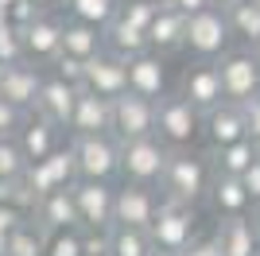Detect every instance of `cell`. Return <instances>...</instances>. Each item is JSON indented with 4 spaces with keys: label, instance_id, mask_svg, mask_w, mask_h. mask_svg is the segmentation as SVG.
Wrapping results in <instances>:
<instances>
[{
    "label": "cell",
    "instance_id": "cell-1",
    "mask_svg": "<svg viewBox=\"0 0 260 256\" xmlns=\"http://www.w3.org/2000/svg\"><path fill=\"white\" fill-rule=\"evenodd\" d=\"M210 179H214L210 155H194V151H186V148H175L171 159H167V171H163L159 190L167 194V198L198 206L210 194Z\"/></svg>",
    "mask_w": 260,
    "mask_h": 256
},
{
    "label": "cell",
    "instance_id": "cell-2",
    "mask_svg": "<svg viewBox=\"0 0 260 256\" xmlns=\"http://www.w3.org/2000/svg\"><path fill=\"white\" fill-rule=\"evenodd\" d=\"M171 144L152 132V136H136V140H120V175L128 182H144V186H159L167 159H171Z\"/></svg>",
    "mask_w": 260,
    "mask_h": 256
},
{
    "label": "cell",
    "instance_id": "cell-3",
    "mask_svg": "<svg viewBox=\"0 0 260 256\" xmlns=\"http://www.w3.org/2000/svg\"><path fill=\"white\" fill-rule=\"evenodd\" d=\"M194 237H198V213H194V206L163 194L159 213H155V221H152V241H155V248L179 256L190 241H194Z\"/></svg>",
    "mask_w": 260,
    "mask_h": 256
},
{
    "label": "cell",
    "instance_id": "cell-4",
    "mask_svg": "<svg viewBox=\"0 0 260 256\" xmlns=\"http://www.w3.org/2000/svg\"><path fill=\"white\" fill-rule=\"evenodd\" d=\"M155 132L171 148H190L194 136L202 132V109H194L190 97L183 93H163L155 101Z\"/></svg>",
    "mask_w": 260,
    "mask_h": 256
},
{
    "label": "cell",
    "instance_id": "cell-5",
    "mask_svg": "<svg viewBox=\"0 0 260 256\" xmlns=\"http://www.w3.org/2000/svg\"><path fill=\"white\" fill-rule=\"evenodd\" d=\"M229 39H233V27H229L225 8H210L186 16V51L194 58H221L229 51Z\"/></svg>",
    "mask_w": 260,
    "mask_h": 256
},
{
    "label": "cell",
    "instance_id": "cell-6",
    "mask_svg": "<svg viewBox=\"0 0 260 256\" xmlns=\"http://www.w3.org/2000/svg\"><path fill=\"white\" fill-rule=\"evenodd\" d=\"M74 159H78V179L113 182L120 175V140L113 132L74 136Z\"/></svg>",
    "mask_w": 260,
    "mask_h": 256
},
{
    "label": "cell",
    "instance_id": "cell-7",
    "mask_svg": "<svg viewBox=\"0 0 260 256\" xmlns=\"http://www.w3.org/2000/svg\"><path fill=\"white\" fill-rule=\"evenodd\" d=\"M217 70H221V85H225L229 101H245V97L260 93V54H256V47L225 51L217 58Z\"/></svg>",
    "mask_w": 260,
    "mask_h": 256
},
{
    "label": "cell",
    "instance_id": "cell-8",
    "mask_svg": "<svg viewBox=\"0 0 260 256\" xmlns=\"http://www.w3.org/2000/svg\"><path fill=\"white\" fill-rule=\"evenodd\" d=\"M23 182L31 186L35 202H39L43 194L58 190V186H74V182H78L74 144H62L54 155H47V159H39V163H27V167H23Z\"/></svg>",
    "mask_w": 260,
    "mask_h": 256
},
{
    "label": "cell",
    "instance_id": "cell-9",
    "mask_svg": "<svg viewBox=\"0 0 260 256\" xmlns=\"http://www.w3.org/2000/svg\"><path fill=\"white\" fill-rule=\"evenodd\" d=\"M74 202L82 213V229H113V221H117V186L113 182L78 179Z\"/></svg>",
    "mask_w": 260,
    "mask_h": 256
},
{
    "label": "cell",
    "instance_id": "cell-10",
    "mask_svg": "<svg viewBox=\"0 0 260 256\" xmlns=\"http://www.w3.org/2000/svg\"><path fill=\"white\" fill-rule=\"evenodd\" d=\"M179 93L190 97V105L210 113L214 105L229 101L225 85H221V70H217V58H198L194 66H186L183 78H179Z\"/></svg>",
    "mask_w": 260,
    "mask_h": 256
},
{
    "label": "cell",
    "instance_id": "cell-11",
    "mask_svg": "<svg viewBox=\"0 0 260 256\" xmlns=\"http://www.w3.org/2000/svg\"><path fill=\"white\" fill-rule=\"evenodd\" d=\"M155 132V101L124 89L120 97H113V136L117 140H136Z\"/></svg>",
    "mask_w": 260,
    "mask_h": 256
},
{
    "label": "cell",
    "instance_id": "cell-12",
    "mask_svg": "<svg viewBox=\"0 0 260 256\" xmlns=\"http://www.w3.org/2000/svg\"><path fill=\"white\" fill-rule=\"evenodd\" d=\"M163 194L159 186H144V182H128L117 186V221L113 225H136V229H152L155 213H159Z\"/></svg>",
    "mask_w": 260,
    "mask_h": 256
},
{
    "label": "cell",
    "instance_id": "cell-13",
    "mask_svg": "<svg viewBox=\"0 0 260 256\" xmlns=\"http://www.w3.org/2000/svg\"><path fill=\"white\" fill-rule=\"evenodd\" d=\"M62 27H66V20L54 16V12H39L27 27H20L27 58H31V62H54V58L62 54Z\"/></svg>",
    "mask_w": 260,
    "mask_h": 256
},
{
    "label": "cell",
    "instance_id": "cell-14",
    "mask_svg": "<svg viewBox=\"0 0 260 256\" xmlns=\"http://www.w3.org/2000/svg\"><path fill=\"white\" fill-rule=\"evenodd\" d=\"M82 89H93V93H101V97H120L124 89H128V62L120 58V54H113V51H101V54H93L86 62V85Z\"/></svg>",
    "mask_w": 260,
    "mask_h": 256
},
{
    "label": "cell",
    "instance_id": "cell-15",
    "mask_svg": "<svg viewBox=\"0 0 260 256\" xmlns=\"http://www.w3.org/2000/svg\"><path fill=\"white\" fill-rule=\"evenodd\" d=\"M78 93H82V85L66 82V78H58V74L51 70V74H43L35 113H43V117H51L54 124L70 128V117H74V105H78Z\"/></svg>",
    "mask_w": 260,
    "mask_h": 256
},
{
    "label": "cell",
    "instance_id": "cell-16",
    "mask_svg": "<svg viewBox=\"0 0 260 256\" xmlns=\"http://www.w3.org/2000/svg\"><path fill=\"white\" fill-rule=\"evenodd\" d=\"M202 132H206L210 148L245 140V136H249V124H245L241 101H221V105H214L210 113H202Z\"/></svg>",
    "mask_w": 260,
    "mask_h": 256
},
{
    "label": "cell",
    "instance_id": "cell-17",
    "mask_svg": "<svg viewBox=\"0 0 260 256\" xmlns=\"http://www.w3.org/2000/svg\"><path fill=\"white\" fill-rule=\"evenodd\" d=\"M16 140H20L27 163H39V159H47V155H54V151L62 148V124H54L51 117H43V113L31 109V117H27V124L20 128Z\"/></svg>",
    "mask_w": 260,
    "mask_h": 256
},
{
    "label": "cell",
    "instance_id": "cell-18",
    "mask_svg": "<svg viewBox=\"0 0 260 256\" xmlns=\"http://www.w3.org/2000/svg\"><path fill=\"white\" fill-rule=\"evenodd\" d=\"M31 217L43 229H82V213H78V202H74V186H58V190L43 194L35 202Z\"/></svg>",
    "mask_w": 260,
    "mask_h": 256
},
{
    "label": "cell",
    "instance_id": "cell-19",
    "mask_svg": "<svg viewBox=\"0 0 260 256\" xmlns=\"http://www.w3.org/2000/svg\"><path fill=\"white\" fill-rule=\"evenodd\" d=\"M39 85H43V70L31 62V58H23V62H12L0 78V97H8L12 105L20 109H35L39 101Z\"/></svg>",
    "mask_w": 260,
    "mask_h": 256
},
{
    "label": "cell",
    "instance_id": "cell-20",
    "mask_svg": "<svg viewBox=\"0 0 260 256\" xmlns=\"http://www.w3.org/2000/svg\"><path fill=\"white\" fill-rule=\"evenodd\" d=\"M93 132H113V101L93 89H82L70 117V136H93Z\"/></svg>",
    "mask_w": 260,
    "mask_h": 256
},
{
    "label": "cell",
    "instance_id": "cell-21",
    "mask_svg": "<svg viewBox=\"0 0 260 256\" xmlns=\"http://www.w3.org/2000/svg\"><path fill=\"white\" fill-rule=\"evenodd\" d=\"M148 39H152V51L155 54H179L186 51V16L175 4H163L159 12H155L152 27H148Z\"/></svg>",
    "mask_w": 260,
    "mask_h": 256
},
{
    "label": "cell",
    "instance_id": "cell-22",
    "mask_svg": "<svg viewBox=\"0 0 260 256\" xmlns=\"http://www.w3.org/2000/svg\"><path fill=\"white\" fill-rule=\"evenodd\" d=\"M128 89L140 97H152L159 101L167 93V70H163V54L144 51L136 58H128Z\"/></svg>",
    "mask_w": 260,
    "mask_h": 256
},
{
    "label": "cell",
    "instance_id": "cell-23",
    "mask_svg": "<svg viewBox=\"0 0 260 256\" xmlns=\"http://www.w3.org/2000/svg\"><path fill=\"white\" fill-rule=\"evenodd\" d=\"M210 202H214L217 217H241V213H249L256 206L241 175H217V171L210 179Z\"/></svg>",
    "mask_w": 260,
    "mask_h": 256
},
{
    "label": "cell",
    "instance_id": "cell-24",
    "mask_svg": "<svg viewBox=\"0 0 260 256\" xmlns=\"http://www.w3.org/2000/svg\"><path fill=\"white\" fill-rule=\"evenodd\" d=\"M217 245L225 256H256L260 252V229L252 221L249 213H241V217H221L217 221Z\"/></svg>",
    "mask_w": 260,
    "mask_h": 256
},
{
    "label": "cell",
    "instance_id": "cell-25",
    "mask_svg": "<svg viewBox=\"0 0 260 256\" xmlns=\"http://www.w3.org/2000/svg\"><path fill=\"white\" fill-rule=\"evenodd\" d=\"M256 159H260V144L252 136L237 140V144H221V148L210 151V167L217 175H245Z\"/></svg>",
    "mask_w": 260,
    "mask_h": 256
},
{
    "label": "cell",
    "instance_id": "cell-26",
    "mask_svg": "<svg viewBox=\"0 0 260 256\" xmlns=\"http://www.w3.org/2000/svg\"><path fill=\"white\" fill-rule=\"evenodd\" d=\"M62 51L78 54V58H93V54H101V51H105V27L70 16L66 27H62Z\"/></svg>",
    "mask_w": 260,
    "mask_h": 256
},
{
    "label": "cell",
    "instance_id": "cell-27",
    "mask_svg": "<svg viewBox=\"0 0 260 256\" xmlns=\"http://www.w3.org/2000/svg\"><path fill=\"white\" fill-rule=\"evenodd\" d=\"M105 51L120 54V58L128 62V58H136V54L152 51V39H148L144 27H132V23H124V20L113 16V23H105Z\"/></svg>",
    "mask_w": 260,
    "mask_h": 256
},
{
    "label": "cell",
    "instance_id": "cell-28",
    "mask_svg": "<svg viewBox=\"0 0 260 256\" xmlns=\"http://www.w3.org/2000/svg\"><path fill=\"white\" fill-rule=\"evenodd\" d=\"M233 39H241V47H260V4L256 0H237L225 8Z\"/></svg>",
    "mask_w": 260,
    "mask_h": 256
},
{
    "label": "cell",
    "instance_id": "cell-29",
    "mask_svg": "<svg viewBox=\"0 0 260 256\" xmlns=\"http://www.w3.org/2000/svg\"><path fill=\"white\" fill-rule=\"evenodd\" d=\"M113 256H155L152 229H136V225H113Z\"/></svg>",
    "mask_w": 260,
    "mask_h": 256
},
{
    "label": "cell",
    "instance_id": "cell-30",
    "mask_svg": "<svg viewBox=\"0 0 260 256\" xmlns=\"http://www.w3.org/2000/svg\"><path fill=\"white\" fill-rule=\"evenodd\" d=\"M47 237H51V229H43L35 217H23V225L12 233L4 256H47Z\"/></svg>",
    "mask_w": 260,
    "mask_h": 256
},
{
    "label": "cell",
    "instance_id": "cell-31",
    "mask_svg": "<svg viewBox=\"0 0 260 256\" xmlns=\"http://www.w3.org/2000/svg\"><path fill=\"white\" fill-rule=\"evenodd\" d=\"M120 0H66V12L74 16V20H86V23H98V27H105V23H113V16H117Z\"/></svg>",
    "mask_w": 260,
    "mask_h": 256
},
{
    "label": "cell",
    "instance_id": "cell-32",
    "mask_svg": "<svg viewBox=\"0 0 260 256\" xmlns=\"http://www.w3.org/2000/svg\"><path fill=\"white\" fill-rule=\"evenodd\" d=\"M159 8H163V4H155V0H120L117 20H124V23H132V27H144V31H148Z\"/></svg>",
    "mask_w": 260,
    "mask_h": 256
},
{
    "label": "cell",
    "instance_id": "cell-33",
    "mask_svg": "<svg viewBox=\"0 0 260 256\" xmlns=\"http://www.w3.org/2000/svg\"><path fill=\"white\" fill-rule=\"evenodd\" d=\"M47 256H86L82 229H54L47 237Z\"/></svg>",
    "mask_w": 260,
    "mask_h": 256
},
{
    "label": "cell",
    "instance_id": "cell-34",
    "mask_svg": "<svg viewBox=\"0 0 260 256\" xmlns=\"http://www.w3.org/2000/svg\"><path fill=\"white\" fill-rule=\"evenodd\" d=\"M27 58V47H23V31L16 23H0V62L12 66V62H23Z\"/></svg>",
    "mask_w": 260,
    "mask_h": 256
},
{
    "label": "cell",
    "instance_id": "cell-35",
    "mask_svg": "<svg viewBox=\"0 0 260 256\" xmlns=\"http://www.w3.org/2000/svg\"><path fill=\"white\" fill-rule=\"evenodd\" d=\"M23 167H27V155H23L20 140L16 136H0V179L23 175Z\"/></svg>",
    "mask_w": 260,
    "mask_h": 256
},
{
    "label": "cell",
    "instance_id": "cell-36",
    "mask_svg": "<svg viewBox=\"0 0 260 256\" xmlns=\"http://www.w3.org/2000/svg\"><path fill=\"white\" fill-rule=\"evenodd\" d=\"M27 117H31V109H20V105H12L8 97H0V136H20Z\"/></svg>",
    "mask_w": 260,
    "mask_h": 256
},
{
    "label": "cell",
    "instance_id": "cell-37",
    "mask_svg": "<svg viewBox=\"0 0 260 256\" xmlns=\"http://www.w3.org/2000/svg\"><path fill=\"white\" fill-rule=\"evenodd\" d=\"M86 62H89V58H78V54H66L62 51L51 62V70L58 78H66V82H74V85H86Z\"/></svg>",
    "mask_w": 260,
    "mask_h": 256
},
{
    "label": "cell",
    "instance_id": "cell-38",
    "mask_svg": "<svg viewBox=\"0 0 260 256\" xmlns=\"http://www.w3.org/2000/svg\"><path fill=\"white\" fill-rule=\"evenodd\" d=\"M23 217H27V210L0 202V256L8 252V241H12V233H16V229L23 225Z\"/></svg>",
    "mask_w": 260,
    "mask_h": 256
},
{
    "label": "cell",
    "instance_id": "cell-39",
    "mask_svg": "<svg viewBox=\"0 0 260 256\" xmlns=\"http://www.w3.org/2000/svg\"><path fill=\"white\" fill-rule=\"evenodd\" d=\"M82 241H86V256H113L109 229H82Z\"/></svg>",
    "mask_w": 260,
    "mask_h": 256
},
{
    "label": "cell",
    "instance_id": "cell-40",
    "mask_svg": "<svg viewBox=\"0 0 260 256\" xmlns=\"http://www.w3.org/2000/svg\"><path fill=\"white\" fill-rule=\"evenodd\" d=\"M35 16H39V4H35V0H12V8H8V23H16V27H27Z\"/></svg>",
    "mask_w": 260,
    "mask_h": 256
},
{
    "label": "cell",
    "instance_id": "cell-41",
    "mask_svg": "<svg viewBox=\"0 0 260 256\" xmlns=\"http://www.w3.org/2000/svg\"><path fill=\"white\" fill-rule=\"evenodd\" d=\"M241 113H245V124H249V136L260 144V93L256 97H245L241 101Z\"/></svg>",
    "mask_w": 260,
    "mask_h": 256
},
{
    "label": "cell",
    "instance_id": "cell-42",
    "mask_svg": "<svg viewBox=\"0 0 260 256\" xmlns=\"http://www.w3.org/2000/svg\"><path fill=\"white\" fill-rule=\"evenodd\" d=\"M179 256H225V252H221V245H217V237H194Z\"/></svg>",
    "mask_w": 260,
    "mask_h": 256
},
{
    "label": "cell",
    "instance_id": "cell-43",
    "mask_svg": "<svg viewBox=\"0 0 260 256\" xmlns=\"http://www.w3.org/2000/svg\"><path fill=\"white\" fill-rule=\"evenodd\" d=\"M241 179H245V186H249V194H252V202L260 206V159L252 163V167L245 171V175H241Z\"/></svg>",
    "mask_w": 260,
    "mask_h": 256
},
{
    "label": "cell",
    "instance_id": "cell-44",
    "mask_svg": "<svg viewBox=\"0 0 260 256\" xmlns=\"http://www.w3.org/2000/svg\"><path fill=\"white\" fill-rule=\"evenodd\" d=\"M175 8L183 12V16H194V12H202V8H210L214 0H171Z\"/></svg>",
    "mask_w": 260,
    "mask_h": 256
},
{
    "label": "cell",
    "instance_id": "cell-45",
    "mask_svg": "<svg viewBox=\"0 0 260 256\" xmlns=\"http://www.w3.org/2000/svg\"><path fill=\"white\" fill-rule=\"evenodd\" d=\"M35 4H39V12H54L58 4H62V0H35Z\"/></svg>",
    "mask_w": 260,
    "mask_h": 256
},
{
    "label": "cell",
    "instance_id": "cell-46",
    "mask_svg": "<svg viewBox=\"0 0 260 256\" xmlns=\"http://www.w3.org/2000/svg\"><path fill=\"white\" fill-rule=\"evenodd\" d=\"M252 221H256V229H260V206H252Z\"/></svg>",
    "mask_w": 260,
    "mask_h": 256
},
{
    "label": "cell",
    "instance_id": "cell-47",
    "mask_svg": "<svg viewBox=\"0 0 260 256\" xmlns=\"http://www.w3.org/2000/svg\"><path fill=\"white\" fill-rule=\"evenodd\" d=\"M217 8H229V4H237V0H214Z\"/></svg>",
    "mask_w": 260,
    "mask_h": 256
},
{
    "label": "cell",
    "instance_id": "cell-48",
    "mask_svg": "<svg viewBox=\"0 0 260 256\" xmlns=\"http://www.w3.org/2000/svg\"><path fill=\"white\" fill-rule=\"evenodd\" d=\"M155 256H175V252H163V248H155Z\"/></svg>",
    "mask_w": 260,
    "mask_h": 256
},
{
    "label": "cell",
    "instance_id": "cell-49",
    "mask_svg": "<svg viewBox=\"0 0 260 256\" xmlns=\"http://www.w3.org/2000/svg\"><path fill=\"white\" fill-rule=\"evenodd\" d=\"M4 70H8V66H4V62H0V78H4Z\"/></svg>",
    "mask_w": 260,
    "mask_h": 256
},
{
    "label": "cell",
    "instance_id": "cell-50",
    "mask_svg": "<svg viewBox=\"0 0 260 256\" xmlns=\"http://www.w3.org/2000/svg\"><path fill=\"white\" fill-rule=\"evenodd\" d=\"M155 4H171V0H155Z\"/></svg>",
    "mask_w": 260,
    "mask_h": 256
},
{
    "label": "cell",
    "instance_id": "cell-51",
    "mask_svg": "<svg viewBox=\"0 0 260 256\" xmlns=\"http://www.w3.org/2000/svg\"><path fill=\"white\" fill-rule=\"evenodd\" d=\"M256 54H260V47H256Z\"/></svg>",
    "mask_w": 260,
    "mask_h": 256
},
{
    "label": "cell",
    "instance_id": "cell-52",
    "mask_svg": "<svg viewBox=\"0 0 260 256\" xmlns=\"http://www.w3.org/2000/svg\"><path fill=\"white\" fill-rule=\"evenodd\" d=\"M256 4H260V0H256Z\"/></svg>",
    "mask_w": 260,
    "mask_h": 256
},
{
    "label": "cell",
    "instance_id": "cell-53",
    "mask_svg": "<svg viewBox=\"0 0 260 256\" xmlns=\"http://www.w3.org/2000/svg\"><path fill=\"white\" fill-rule=\"evenodd\" d=\"M256 256H260V252H256Z\"/></svg>",
    "mask_w": 260,
    "mask_h": 256
}]
</instances>
